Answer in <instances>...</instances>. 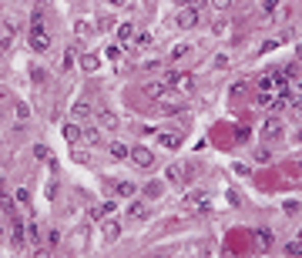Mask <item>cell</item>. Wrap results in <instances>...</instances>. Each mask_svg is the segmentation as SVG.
Masks as SVG:
<instances>
[{"mask_svg":"<svg viewBox=\"0 0 302 258\" xmlns=\"http://www.w3.org/2000/svg\"><path fill=\"white\" fill-rule=\"evenodd\" d=\"M165 84L171 91H178V94H195V74H188V71H171V74H165Z\"/></svg>","mask_w":302,"mask_h":258,"instance_id":"1","label":"cell"},{"mask_svg":"<svg viewBox=\"0 0 302 258\" xmlns=\"http://www.w3.org/2000/svg\"><path fill=\"white\" fill-rule=\"evenodd\" d=\"M128 158H131V164H135V168H141V171H155V164H158V158H155V151H148V148H131V154H128Z\"/></svg>","mask_w":302,"mask_h":258,"instance_id":"2","label":"cell"},{"mask_svg":"<svg viewBox=\"0 0 302 258\" xmlns=\"http://www.w3.org/2000/svg\"><path fill=\"white\" fill-rule=\"evenodd\" d=\"M175 20H178V27H182V31H195V27H198V20H202V10L182 4V7H178V14H175Z\"/></svg>","mask_w":302,"mask_h":258,"instance_id":"3","label":"cell"},{"mask_svg":"<svg viewBox=\"0 0 302 258\" xmlns=\"http://www.w3.org/2000/svg\"><path fill=\"white\" fill-rule=\"evenodd\" d=\"M31 47H34V54H44V50H51V34L44 31L40 24L31 27Z\"/></svg>","mask_w":302,"mask_h":258,"instance_id":"4","label":"cell"},{"mask_svg":"<svg viewBox=\"0 0 302 258\" xmlns=\"http://www.w3.org/2000/svg\"><path fill=\"white\" fill-rule=\"evenodd\" d=\"M182 208L185 211H208V194L205 191H188L182 198Z\"/></svg>","mask_w":302,"mask_h":258,"instance_id":"5","label":"cell"},{"mask_svg":"<svg viewBox=\"0 0 302 258\" xmlns=\"http://www.w3.org/2000/svg\"><path fill=\"white\" fill-rule=\"evenodd\" d=\"M282 128H286V124L279 121V118H269V121L259 128V134H262L265 141H275V137H282Z\"/></svg>","mask_w":302,"mask_h":258,"instance_id":"6","label":"cell"},{"mask_svg":"<svg viewBox=\"0 0 302 258\" xmlns=\"http://www.w3.org/2000/svg\"><path fill=\"white\" fill-rule=\"evenodd\" d=\"M97 128H101V131H118L121 128V118L114 111H97Z\"/></svg>","mask_w":302,"mask_h":258,"instance_id":"7","label":"cell"},{"mask_svg":"<svg viewBox=\"0 0 302 258\" xmlns=\"http://www.w3.org/2000/svg\"><path fill=\"white\" fill-rule=\"evenodd\" d=\"M158 145L175 151V148L182 145V134H178V131H171V128H165V131H158Z\"/></svg>","mask_w":302,"mask_h":258,"instance_id":"8","label":"cell"},{"mask_svg":"<svg viewBox=\"0 0 302 258\" xmlns=\"http://www.w3.org/2000/svg\"><path fill=\"white\" fill-rule=\"evenodd\" d=\"M118 235H121V221H114V218H108L101 228V238L104 242H118Z\"/></svg>","mask_w":302,"mask_h":258,"instance_id":"9","label":"cell"},{"mask_svg":"<svg viewBox=\"0 0 302 258\" xmlns=\"http://www.w3.org/2000/svg\"><path fill=\"white\" fill-rule=\"evenodd\" d=\"M81 137H84V131L78 128V124H64V141H67V145H81Z\"/></svg>","mask_w":302,"mask_h":258,"instance_id":"10","label":"cell"},{"mask_svg":"<svg viewBox=\"0 0 302 258\" xmlns=\"http://www.w3.org/2000/svg\"><path fill=\"white\" fill-rule=\"evenodd\" d=\"M255 248H259V251H269L272 248V232H269V228H259V232H255Z\"/></svg>","mask_w":302,"mask_h":258,"instance_id":"11","label":"cell"},{"mask_svg":"<svg viewBox=\"0 0 302 258\" xmlns=\"http://www.w3.org/2000/svg\"><path fill=\"white\" fill-rule=\"evenodd\" d=\"M135 24H118V44H131L135 41Z\"/></svg>","mask_w":302,"mask_h":258,"instance_id":"12","label":"cell"},{"mask_svg":"<svg viewBox=\"0 0 302 258\" xmlns=\"http://www.w3.org/2000/svg\"><path fill=\"white\" fill-rule=\"evenodd\" d=\"M0 208L7 211V215H17V208H14V198H10V191H7V188H0Z\"/></svg>","mask_w":302,"mask_h":258,"instance_id":"13","label":"cell"},{"mask_svg":"<svg viewBox=\"0 0 302 258\" xmlns=\"http://www.w3.org/2000/svg\"><path fill=\"white\" fill-rule=\"evenodd\" d=\"M84 242H88V228H78V232L71 235V248L81 251V248H84Z\"/></svg>","mask_w":302,"mask_h":258,"instance_id":"14","label":"cell"},{"mask_svg":"<svg viewBox=\"0 0 302 258\" xmlns=\"http://www.w3.org/2000/svg\"><path fill=\"white\" fill-rule=\"evenodd\" d=\"M135 191H138V188L131 185V181H118V185H114V194H118V198H131Z\"/></svg>","mask_w":302,"mask_h":258,"instance_id":"15","label":"cell"},{"mask_svg":"<svg viewBox=\"0 0 302 258\" xmlns=\"http://www.w3.org/2000/svg\"><path fill=\"white\" fill-rule=\"evenodd\" d=\"M10 47H14V34H10L7 27H0V54H7Z\"/></svg>","mask_w":302,"mask_h":258,"instance_id":"16","label":"cell"},{"mask_svg":"<svg viewBox=\"0 0 302 258\" xmlns=\"http://www.w3.org/2000/svg\"><path fill=\"white\" fill-rule=\"evenodd\" d=\"M191 54V47H188V44H175V47H171V54H168V57H171V61H175V64H178V61H185V57H188Z\"/></svg>","mask_w":302,"mask_h":258,"instance_id":"17","label":"cell"},{"mask_svg":"<svg viewBox=\"0 0 302 258\" xmlns=\"http://www.w3.org/2000/svg\"><path fill=\"white\" fill-rule=\"evenodd\" d=\"M71 158H74V161H78V164H91V151H88V148H78V145H74Z\"/></svg>","mask_w":302,"mask_h":258,"instance_id":"18","label":"cell"},{"mask_svg":"<svg viewBox=\"0 0 302 258\" xmlns=\"http://www.w3.org/2000/svg\"><path fill=\"white\" fill-rule=\"evenodd\" d=\"M161 191H165L161 181H148V185H144V194H148V198H161Z\"/></svg>","mask_w":302,"mask_h":258,"instance_id":"19","label":"cell"},{"mask_svg":"<svg viewBox=\"0 0 302 258\" xmlns=\"http://www.w3.org/2000/svg\"><path fill=\"white\" fill-rule=\"evenodd\" d=\"M286 258H302V242H286Z\"/></svg>","mask_w":302,"mask_h":258,"instance_id":"20","label":"cell"},{"mask_svg":"<svg viewBox=\"0 0 302 258\" xmlns=\"http://www.w3.org/2000/svg\"><path fill=\"white\" fill-rule=\"evenodd\" d=\"M128 215L135 218V221H144V218H148V208H144L141 202H135V205H131V211H128Z\"/></svg>","mask_w":302,"mask_h":258,"instance_id":"21","label":"cell"},{"mask_svg":"<svg viewBox=\"0 0 302 258\" xmlns=\"http://www.w3.org/2000/svg\"><path fill=\"white\" fill-rule=\"evenodd\" d=\"M279 7H282V0H259V10H262V14H275Z\"/></svg>","mask_w":302,"mask_h":258,"instance_id":"22","label":"cell"},{"mask_svg":"<svg viewBox=\"0 0 302 258\" xmlns=\"http://www.w3.org/2000/svg\"><path fill=\"white\" fill-rule=\"evenodd\" d=\"M185 175H188V171H185L182 164H171V168H168V181H185Z\"/></svg>","mask_w":302,"mask_h":258,"instance_id":"23","label":"cell"},{"mask_svg":"<svg viewBox=\"0 0 302 258\" xmlns=\"http://www.w3.org/2000/svg\"><path fill=\"white\" fill-rule=\"evenodd\" d=\"M101 134H104L101 128H88L84 131V141H88V145H101Z\"/></svg>","mask_w":302,"mask_h":258,"instance_id":"24","label":"cell"},{"mask_svg":"<svg viewBox=\"0 0 302 258\" xmlns=\"http://www.w3.org/2000/svg\"><path fill=\"white\" fill-rule=\"evenodd\" d=\"M34 158H40V161H51L54 154H51V148H47V145H34Z\"/></svg>","mask_w":302,"mask_h":258,"instance_id":"25","label":"cell"},{"mask_svg":"<svg viewBox=\"0 0 302 258\" xmlns=\"http://www.w3.org/2000/svg\"><path fill=\"white\" fill-rule=\"evenodd\" d=\"M74 118H91V104L88 101H78V104H74Z\"/></svg>","mask_w":302,"mask_h":258,"instance_id":"26","label":"cell"},{"mask_svg":"<svg viewBox=\"0 0 302 258\" xmlns=\"http://www.w3.org/2000/svg\"><path fill=\"white\" fill-rule=\"evenodd\" d=\"M111 154H114V158H128V154H131V148L121 145V141H114V145H111Z\"/></svg>","mask_w":302,"mask_h":258,"instance_id":"27","label":"cell"},{"mask_svg":"<svg viewBox=\"0 0 302 258\" xmlns=\"http://www.w3.org/2000/svg\"><path fill=\"white\" fill-rule=\"evenodd\" d=\"M14 114H17V121H27V118H31L27 104H20V101H14Z\"/></svg>","mask_w":302,"mask_h":258,"instance_id":"28","label":"cell"},{"mask_svg":"<svg viewBox=\"0 0 302 258\" xmlns=\"http://www.w3.org/2000/svg\"><path fill=\"white\" fill-rule=\"evenodd\" d=\"M57 245H61V232L51 228V232H47V248H57Z\"/></svg>","mask_w":302,"mask_h":258,"instance_id":"29","label":"cell"},{"mask_svg":"<svg viewBox=\"0 0 302 258\" xmlns=\"http://www.w3.org/2000/svg\"><path fill=\"white\" fill-rule=\"evenodd\" d=\"M14 198H17L20 205H24V208L31 205V191H27V188H17V194H14Z\"/></svg>","mask_w":302,"mask_h":258,"instance_id":"30","label":"cell"},{"mask_svg":"<svg viewBox=\"0 0 302 258\" xmlns=\"http://www.w3.org/2000/svg\"><path fill=\"white\" fill-rule=\"evenodd\" d=\"M269 158H272V154H269V148H259V151H255V161H259V164H265Z\"/></svg>","mask_w":302,"mask_h":258,"instance_id":"31","label":"cell"},{"mask_svg":"<svg viewBox=\"0 0 302 258\" xmlns=\"http://www.w3.org/2000/svg\"><path fill=\"white\" fill-rule=\"evenodd\" d=\"M81 64H84V71H97V61H94V57H84V61H81Z\"/></svg>","mask_w":302,"mask_h":258,"instance_id":"32","label":"cell"},{"mask_svg":"<svg viewBox=\"0 0 302 258\" xmlns=\"http://www.w3.org/2000/svg\"><path fill=\"white\" fill-rule=\"evenodd\" d=\"M148 44H151V34L141 31V34H138V47H148Z\"/></svg>","mask_w":302,"mask_h":258,"instance_id":"33","label":"cell"},{"mask_svg":"<svg viewBox=\"0 0 302 258\" xmlns=\"http://www.w3.org/2000/svg\"><path fill=\"white\" fill-rule=\"evenodd\" d=\"M27 242H40V232H37V225H31V228H27Z\"/></svg>","mask_w":302,"mask_h":258,"instance_id":"34","label":"cell"},{"mask_svg":"<svg viewBox=\"0 0 302 258\" xmlns=\"http://www.w3.org/2000/svg\"><path fill=\"white\" fill-rule=\"evenodd\" d=\"M282 211H286V215H299V205H295V202H286V205H282Z\"/></svg>","mask_w":302,"mask_h":258,"instance_id":"35","label":"cell"},{"mask_svg":"<svg viewBox=\"0 0 302 258\" xmlns=\"http://www.w3.org/2000/svg\"><path fill=\"white\" fill-rule=\"evenodd\" d=\"M212 7H215V10H229L232 0H212Z\"/></svg>","mask_w":302,"mask_h":258,"instance_id":"36","label":"cell"},{"mask_svg":"<svg viewBox=\"0 0 302 258\" xmlns=\"http://www.w3.org/2000/svg\"><path fill=\"white\" fill-rule=\"evenodd\" d=\"M31 258H54V255H51V248H37Z\"/></svg>","mask_w":302,"mask_h":258,"instance_id":"37","label":"cell"},{"mask_svg":"<svg viewBox=\"0 0 302 258\" xmlns=\"http://www.w3.org/2000/svg\"><path fill=\"white\" fill-rule=\"evenodd\" d=\"M242 94H245V84L239 81V84H235V88H232V97H242Z\"/></svg>","mask_w":302,"mask_h":258,"instance_id":"38","label":"cell"},{"mask_svg":"<svg viewBox=\"0 0 302 258\" xmlns=\"http://www.w3.org/2000/svg\"><path fill=\"white\" fill-rule=\"evenodd\" d=\"M185 4H188V7H195V10H202L208 4V0H185Z\"/></svg>","mask_w":302,"mask_h":258,"instance_id":"39","label":"cell"},{"mask_svg":"<svg viewBox=\"0 0 302 258\" xmlns=\"http://www.w3.org/2000/svg\"><path fill=\"white\" fill-rule=\"evenodd\" d=\"M108 4H111V7H128L131 0H108Z\"/></svg>","mask_w":302,"mask_h":258,"instance_id":"40","label":"cell"},{"mask_svg":"<svg viewBox=\"0 0 302 258\" xmlns=\"http://www.w3.org/2000/svg\"><path fill=\"white\" fill-rule=\"evenodd\" d=\"M0 101H10V91L7 88H0Z\"/></svg>","mask_w":302,"mask_h":258,"instance_id":"41","label":"cell"},{"mask_svg":"<svg viewBox=\"0 0 302 258\" xmlns=\"http://www.w3.org/2000/svg\"><path fill=\"white\" fill-rule=\"evenodd\" d=\"M151 258H168V255H151Z\"/></svg>","mask_w":302,"mask_h":258,"instance_id":"42","label":"cell"},{"mask_svg":"<svg viewBox=\"0 0 302 258\" xmlns=\"http://www.w3.org/2000/svg\"><path fill=\"white\" fill-rule=\"evenodd\" d=\"M299 118H302V104H299Z\"/></svg>","mask_w":302,"mask_h":258,"instance_id":"43","label":"cell"},{"mask_svg":"<svg viewBox=\"0 0 302 258\" xmlns=\"http://www.w3.org/2000/svg\"><path fill=\"white\" fill-rule=\"evenodd\" d=\"M175 4H185V0H175Z\"/></svg>","mask_w":302,"mask_h":258,"instance_id":"44","label":"cell"},{"mask_svg":"<svg viewBox=\"0 0 302 258\" xmlns=\"http://www.w3.org/2000/svg\"><path fill=\"white\" fill-rule=\"evenodd\" d=\"M299 242H302V232H299Z\"/></svg>","mask_w":302,"mask_h":258,"instance_id":"45","label":"cell"},{"mask_svg":"<svg viewBox=\"0 0 302 258\" xmlns=\"http://www.w3.org/2000/svg\"><path fill=\"white\" fill-rule=\"evenodd\" d=\"M299 88H302V77H299Z\"/></svg>","mask_w":302,"mask_h":258,"instance_id":"46","label":"cell"},{"mask_svg":"<svg viewBox=\"0 0 302 258\" xmlns=\"http://www.w3.org/2000/svg\"><path fill=\"white\" fill-rule=\"evenodd\" d=\"M0 57H4V54H0Z\"/></svg>","mask_w":302,"mask_h":258,"instance_id":"47","label":"cell"}]
</instances>
